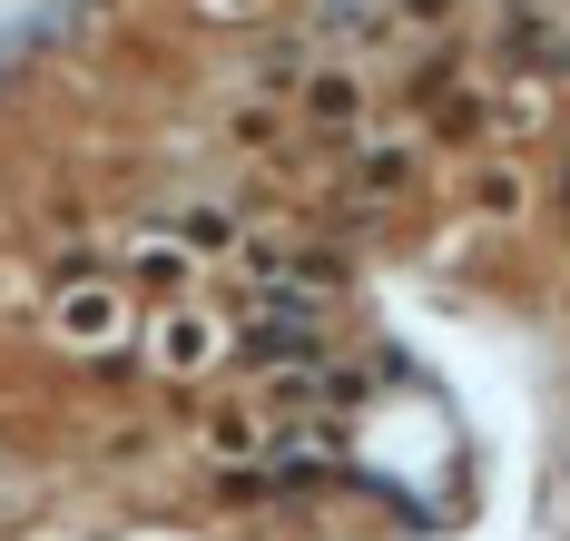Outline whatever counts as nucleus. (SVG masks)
<instances>
[{
  "label": "nucleus",
  "instance_id": "obj_3",
  "mask_svg": "<svg viewBox=\"0 0 570 541\" xmlns=\"http://www.w3.org/2000/svg\"><path fill=\"white\" fill-rule=\"evenodd\" d=\"M325 296H256L246 315H236V355H256V374L266 364H325Z\"/></svg>",
  "mask_w": 570,
  "mask_h": 541
},
{
  "label": "nucleus",
  "instance_id": "obj_2",
  "mask_svg": "<svg viewBox=\"0 0 570 541\" xmlns=\"http://www.w3.org/2000/svg\"><path fill=\"white\" fill-rule=\"evenodd\" d=\"M236 355V325L227 315H207V305H148L138 315V364L148 374H168V384H187V374H207V364Z\"/></svg>",
  "mask_w": 570,
  "mask_h": 541
},
{
  "label": "nucleus",
  "instance_id": "obj_6",
  "mask_svg": "<svg viewBox=\"0 0 570 541\" xmlns=\"http://www.w3.org/2000/svg\"><path fill=\"white\" fill-rule=\"evenodd\" d=\"M266 443H276V414L256 404V384H246V394H217V404L197 414V453H207L217 473H246Z\"/></svg>",
  "mask_w": 570,
  "mask_h": 541
},
{
  "label": "nucleus",
  "instance_id": "obj_7",
  "mask_svg": "<svg viewBox=\"0 0 570 541\" xmlns=\"http://www.w3.org/2000/svg\"><path fill=\"white\" fill-rule=\"evenodd\" d=\"M443 30H453V0H374V50H394V60L433 50Z\"/></svg>",
  "mask_w": 570,
  "mask_h": 541
},
{
  "label": "nucleus",
  "instance_id": "obj_4",
  "mask_svg": "<svg viewBox=\"0 0 570 541\" xmlns=\"http://www.w3.org/2000/svg\"><path fill=\"white\" fill-rule=\"evenodd\" d=\"M423 187V138H354V158L335 168V207L344 217H384Z\"/></svg>",
  "mask_w": 570,
  "mask_h": 541
},
{
  "label": "nucleus",
  "instance_id": "obj_10",
  "mask_svg": "<svg viewBox=\"0 0 570 541\" xmlns=\"http://www.w3.org/2000/svg\"><path fill=\"white\" fill-rule=\"evenodd\" d=\"M187 10H197V20H266L276 0H187Z\"/></svg>",
  "mask_w": 570,
  "mask_h": 541
},
{
  "label": "nucleus",
  "instance_id": "obj_9",
  "mask_svg": "<svg viewBox=\"0 0 570 541\" xmlns=\"http://www.w3.org/2000/svg\"><path fill=\"white\" fill-rule=\"evenodd\" d=\"M128 266H138V276H158V286H187L207 256H197L187 237H138V246H128Z\"/></svg>",
  "mask_w": 570,
  "mask_h": 541
},
{
  "label": "nucleus",
  "instance_id": "obj_8",
  "mask_svg": "<svg viewBox=\"0 0 570 541\" xmlns=\"http://www.w3.org/2000/svg\"><path fill=\"white\" fill-rule=\"evenodd\" d=\"M472 207H482L492 227H521V217H531V178H521V158H492V168L472 178Z\"/></svg>",
  "mask_w": 570,
  "mask_h": 541
},
{
  "label": "nucleus",
  "instance_id": "obj_1",
  "mask_svg": "<svg viewBox=\"0 0 570 541\" xmlns=\"http://www.w3.org/2000/svg\"><path fill=\"white\" fill-rule=\"evenodd\" d=\"M50 345L59 355H138V296L118 276H69L50 305Z\"/></svg>",
  "mask_w": 570,
  "mask_h": 541
},
{
  "label": "nucleus",
  "instance_id": "obj_5",
  "mask_svg": "<svg viewBox=\"0 0 570 541\" xmlns=\"http://www.w3.org/2000/svg\"><path fill=\"white\" fill-rule=\"evenodd\" d=\"M295 119L315 138H374V79L354 60H315L295 79Z\"/></svg>",
  "mask_w": 570,
  "mask_h": 541
}]
</instances>
